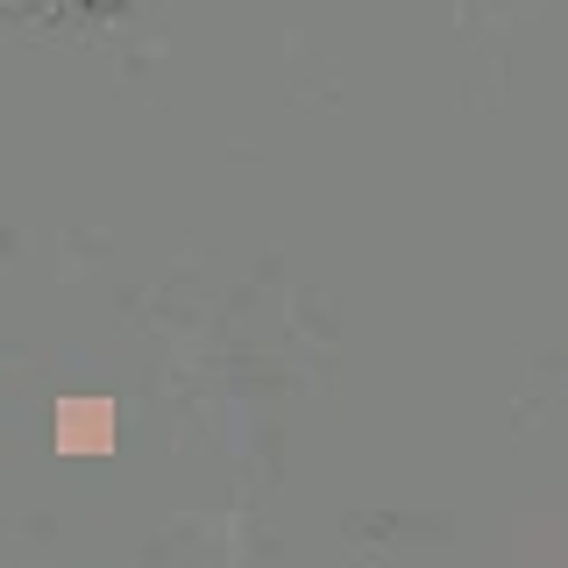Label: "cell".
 Listing matches in <instances>:
<instances>
[{"instance_id": "6da1fadb", "label": "cell", "mask_w": 568, "mask_h": 568, "mask_svg": "<svg viewBox=\"0 0 568 568\" xmlns=\"http://www.w3.org/2000/svg\"><path fill=\"white\" fill-rule=\"evenodd\" d=\"M114 440V405L106 398H64L58 405V448L64 455H100Z\"/></svg>"}]
</instances>
